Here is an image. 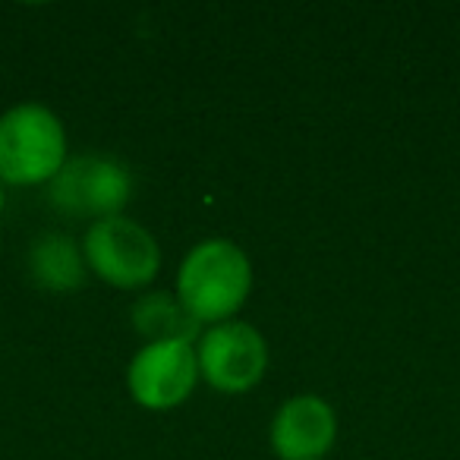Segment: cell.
Here are the masks:
<instances>
[{"label": "cell", "mask_w": 460, "mask_h": 460, "mask_svg": "<svg viewBox=\"0 0 460 460\" xmlns=\"http://www.w3.org/2000/svg\"><path fill=\"white\" fill-rule=\"evenodd\" d=\"M252 294V262L234 240L196 243L177 269V296L199 325H221L243 309Z\"/></svg>", "instance_id": "cell-1"}, {"label": "cell", "mask_w": 460, "mask_h": 460, "mask_svg": "<svg viewBox=\"0 0 460 460\" xmlns=\"http://www.w3.org/2000/svg\"><path fill=\"white\" fill-rule=\"evenodd\" d=\"M64 120L41 102H20L0 114V183L48 186L66 164Z\"/></svg>", "instance_id": "cell-2"}, {"label": "cell", "mask_w": 460, "mask_h": 460, "mask_svg": "<svg viewBox=\"0 0 460 460\" xmlns=\"http://www.w3.org/2000/svg\"><path fill=\"white\" fill-rule=\"evenodd\" d=\"M83 256L92 275L120 290H139L161 269V246L152 230L127 215L95 221L83 237Z\"/></svg>", "instance_id": "cell-3"}, {"label": "cell", "mask_w": 460, "mask_h": 460, "mask_svg": "<svg viewBox=\"0 0 460 460\" xmlns=\"http://www.w3.org/2000/svg\"><path fill=\"white\" fill-rule=\"evenodd\" d=\"M133 196V177L120 161L108 155H76L66 158L58 177L48 183V199L58 211L70 217H104L123 215Z\"/></svg>", "instance_id": "cell-4"}, {"label": "cell", "mask_w": 460, "mask_h": 460, "mask_svg": "<svg viewBox=\"0 0 460 460\" xmlns=\"http://www.w3.org/2000/svg\"><path fill=\"white\" fill-rule=\"evenodd\" d=\"M199 376L224 394H243L262 382L269 369V344L250 322L230 319L211 325L196 341Z\"/></svg>", "instance_id": "cell-5"}, {"label": "cell", "mask_w": 460, "mask_h": 460, "mask_svg": "<svg viewBox=\"0 0 460 460\" xmlns=\"http://www.w3.org/2000/svg\"><path fill=\"white\" fill-rule=\"evenodd\" d=\"M196 344L190 341H152L127 366V388L146 410H173L192 394L199 382Z\"/></svg>", "instance_id": "cell-6"}, {"label": "cell", "mask_w": 460, "mask_h": 460, "mask_svg": "<svg viewBox=\"0 0 460 460\" xmlns=\"http://www.w3.org/2000/svg\"><path fill=\"white\" fill-rule=\"evenodd\" d=\"M271 451L281 460H322L338 438V413L319 394H294L271 416Z\"/></svg>", "instance_id": "cell-7"}, {"label": "cell", "mask_w": 460, "mask_h": 460, "mask_svg": "<svg viewBox=\"0 0 460 460\" xmlns=\"http://www.w3.org/2000/svg\"><path fill=\"white\" fill-rule=\"evenodd\" d=\"M29 275L39 288L54 294L83 288L89 275L83 246L66 234H41L29 250Z\"/></svg>", "instance_id": "cell-8"}, {"label": "cell", "mask_w": 460, "mask_h": 460, "mask_svg": "<svg viewBox=\"0 0 460 460\" xmlns=\"http://www.w3.org/2000/svg\"><path fill=\"white\" fill-rule=\"evenodd\" d=\"M129 319H133L136 332L146 334V344H152V341H190V344H196L199 341V322L180 303L177 294L158 290V294L139 296Z\"/></svg>", "instance_id": "cell-9"}, {"label": "cell", "mask_w": 460, "mask_h": 460, "mask_svg": "<svg viewBox=\"0 0 460 460\" xmlns=\"http://www.w3.org/2000/svg\"><path fill=\"white\" fill-rule=\"evenodd\" d=\"M0 217H4V183H0Z\"/></svg>", "instance_id": "cell-10"}]
</instances>
